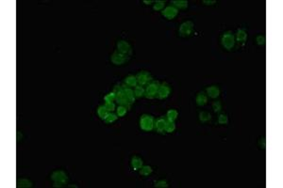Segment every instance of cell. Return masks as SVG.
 Returning <instances> with one entry per match:
<instances>
[{
  "label": "cell",
  "instance_id": "1",
  "mask_svg": "<svg viewBox=\"0 0 283 188\" xmlns=\"http://www.w3.org/2000/svg\"><path fill=\"white\" fill-rule=\"evenodd\" d=\"M113 92L115 94V101L117 102V104L119 105L126 106L128 108V110H129L131 108V104L129 103V101L128 100V98L126 96L123 87L120 85H116L113 88Z\"/></svg>",
  "mask_w": 283,
  "mask_h": 188
},
{
  "label": "cell",
  "instance_id": "2",
  "mask_svg": "<svg viewBox=\"0 0 283 188\" xmlns=\"http://www.w3.org/2000/svg\"><path fill=\"white\" fill-rule=\"evenodd\" d=\"M155 120L151 115H143L140 119V127L146 132H150L154 129Z\"/></svg>",
  "mask_w": 283,
  "mask_h": 188
},
{
  "label": "cell",
  "instance_id": "3",
  "mask_svg": "<svg viewBox=\"0 0 283 188\" xmlns=\"http://www.w3.org/2000/svg\"><path fill=\"white\" fill-rule=\"evenodd\" d=\"M51 180L55 182L54 187H62L65 185V183L68 181V177L66 173L62 170H57L54 171L51 175Z\"/></svg>",
  "mask_w": 283,
  "mask_h": 188
},
{
  "label": "cell",
  "instance_id": "4",
  "mask_svg": "<svg viewBox=\"0 0 283 188\" xmlns=\"http://www.w3.org/2000/svg\"><path fill=\"white\" fill-rule=\"evenodd\" d=\"M221 42H222V45L223 47L229 51L231 49H233V47L235 45V37H234V34L231 32V31H227L223 34L222 36V39H221Z\"/></svg>",
  "mask_w": 283,
  "mask_h": 188
},
{
  "label": "cell",
  "instance_id": "5",
  "mask_svg": "<svg viewBox=\"0 0 283 188\" xmlns=\"http://www.w3.org/2000/svg\"><path fill=\"white\" fill-rule=\"evenodd\" d=\"M159 82L156 81V80H152L150 83H148L146 85V93L145 96L147 99H153L157 96V93L159 88Z\"/></svg>",
  "mask_w": 283,
  "mask_h": 188
},
{
  "label": "cell",
  "instance_id": "6",
  "mask_svg": "<svg viewBox=\"0 0 283 188\" xmlns=\"http://www.w3.org/2000/svg\"><path fill=\"white\" fill-rule=\"evenodd\" d=\"M194 31V23L192 21H186L181 24L178 32L181 37H189Z\"/></svg>",
  "mask_w": 283,
  "mask_h": 188
},
{
  "label": "cell",
  "instance_id": "7",
  "mask_svg": "<svg viewBox=\"0 0 283 188\" xmlns=\"http://www.w3.org/2000/svg\"><path fill=\"white\" fill-rule=\"evenodd\" d=\"M110 60L111 62L114 64V65H123L125 64L126 62H128L129 60V56H127V55H124V54H121L118 51L114 52L111 57H110Z\"/></svg>",
  "mask_w": 283,
  "mask_h": 188
},
{
  "label": "cell",
  "instance_id": "8",
  "mask_svg": "<svg viewBox=\"0 0 283 188\" xmlns=\"http://www.w3.org/2000/svg\"><path fill=\"white\" fill-rule=\"evenodd\" d=\"M136 79H137V83L139 86L144 87L146 85H147L148 83H150L153 79L151 77V75H149L148 72H146V70H142L137 75H136Z\"/></svg>",
  "mask_w": 283,
  "mask_h": 188
},
{
  "label": "cell",
  "instance_id": "9",
  "mask_svg": "<svg viewBox=\"0 0 283 188\" xmlns=\"http://www.w3.org/2000/svg\"><path fill=\"white\" fill-rule=\"evenodd\" d=\"M171 93V88L167 83H162L161 85H159L158 93H157V98L159 100H163L166 99Z\"/></svg>",
  "mask_w": 283,
  "mask_h": 188
},
{
  "label": "cell",
  "instance_id": "10",
  "mask_svg": "<svg viewBox=\"0 0 283 188\" xmlns=\"http://www.w3.org/2000/svg\"><path fill=\"white\" fill-rule=\"evenodd\" d=\"M117 48H118V52L127 55V56H130L132 54V49L130 44L127 41H119L117 43Z\"/></svg>",
  "mask_w": 283,
  "mask_h": 188
},
{
  "label": "cell",
  "instance_id": "11",
  "mask_svg": "<svg viewBox=\"0 0 283 188\" xmlns=\"http://www.w3.org/2000/svg\"><path fill=\"white\" fill-rule=\"evenodd\" d=\"M177 13H178V10L174 6H168L161 11V14L168 20L174 19L177 15Z\"/></svg>",
  "mask_w": 283,
  "mask_h": 188
},
{
  "label": "cell",
  "instance_id": "12",
  "mask_svg": "<svg viewBox=\"0 0 283 188\" xmlns=\"http://www.w3.org/2000/svg\"><path fill=\"white\" fill-rule=\"evenodd\" d=\"M166 123H167L166 117L161 116V117L159 118V119H157V121L155 122L154 128H155V130H156L158 133L163 134L164 131H165V126H166Z\"/></svg>",
  "mask_w": 283,
  "mask_h": 188
},
{
  "label": "cell",
  "instance_id": "13",
  "mask_svg": "<svg viewBox=\"0 0 283 188\" xmlns=\"http://www.w3.org/2000/svg\"><path fill=\"white\" fill-rule=\"evenodd\" d=\"M236 40L239 42V44L245 45L246 40H247V33L245 28H239L236 33Z\"/></svg>",
  "mask_w": 283,
  "mask_h": 188
},
{
  "label": "cell",
  "instance_id": "14",
  "mask_svg": "<svg viewBox=\"0 0 283 188\" xmlns=\"http://www.w3.org/2000/svg\"><path fill=\"white\" fill-rule=\"evenodd\" d=\"M122 87H123V89H124V91H125V94H126V96H127L128 100L129 103L132 105V104L135 102V98H136L135 95H134V90H132V88H129V87H128L127 85H123Z\"/></svg>",
  "mask_w": 283,
  "mask_h": 188
},
{
  "label": "cell",
  "instance_id": "15",
  "mask_svg": "<svg viewBox=\"0 0 283 188\" xmlns=\"http://www.w3.org/2000/svg\"><path fill=\"white\" fill-rule=\"evenodd\" d=\"M207 94L210 98L216 99L220 94V89L217 86H210L207 88Z\"/></svg>",
  "mask_w": 283,
  "mask_h": 188
},
{
  "label": "cell",
  "instance_id": "16",
  "mask_svg": "<svg viewBox=\"0 0 283 188\" xmlns=\"http://www.w3.org/2000/svg\"><path fill=\"white\" fill-rule=\"evenodd\" d=\"M195 102L198 106H204L208 103V96L206 95V93L204 91H201L197 94L196 98H195Z\"/></svg>",
  "mask_w": 283,
  "mask_h": 188
},
{
  "label": "cell",
  "instance_id": "17",
  "mask_svg": "<svg viewBox=\"0 0 283 188\" xmlns=\"http://www.w3.org/2000/svg\"><path fill=\"white\" fill-rule=\"evenodd\" d=\"M143 164H144L143 160L138 156H133L131 158V167L134 170L140 169L142 167H143Z\"/></svg>",
  "mask_w": 283,
  "mask_h": 188
},
{
  "label": "cell",
  "instance_id": "18",
  "mask_svg": "<svg viewBox=\"0 0 283 188\" xmlns=\"http://www.w3.org/2000/svg\"><path fill=\"white\" fill-rule=\"evenodd\" d=\"M171 3L172 6H174L177 10H184L188 7V1H186V0H173Z\"/></svg>",
  "mask_w": 283,
  "mask_h": 188
},
{
  "label": "cell",
  "instance_id": "19",
  "mask_svg": "<svg viewBox=\"0 0 283 188\" xmlns=\"http://www.w3.org/2000/svg\"><path fill=\"white\" fill-rule=\"evenodd\" d=\"M124 83H125V85H127L129 88H135L138 85L136 76H134V75H128V76H127L125 78V80H124Z\"/></svg>",
  "mask_w": 283,
  "mask_h": 188
},
{
  "label": "cell",
  "instance_id": "20",
  "mask_svg": "<svg viewBox=\"0 0 283 188\" xmlns=\"http://www.w3.org/2000/svg\"><path fill=\"white\" fill-rule=\"evenodd\" d=\"M177 115H178V113L176 109H170L165 117H166L167 122H175L177 118Z\"/></svg>",
  "mask_w": 283,
  "mask_h": 188
},
{
  "label": "cell",
  "instance_id": "21",
  "mask_svg": "<svg viewBox=\"0 0 283 188\" xmlns=\"http://www.w3.org/2000/svg\"><path fill=\"white\" fill-rule=\"evenodd\" d=\"M145 93H146V88H145L144 87L137 85V86L134 88V95H135L136 98H141V97H143V96L145 95Z\"/></svg>",
  "mask_w": 283,
  "mask_h": 188
},
{
  "label": "cell",
  "instance_id": "22",
  "mask_svg": "<svg viewBox=\"0 0 283 188\" xmlns=\"http://www.w3.org/2000/svg\"><path fill=\"white\" fill-rule=\"evenodd\" d=\"M97 114H98V116H99V118L101 120H105L106 118L108 117V115L110 114V112L106 109V107H105V105H100L98 108H97Z\"/></svg>",
  "mask_w": 283,
  "mask_h": 188
},
{
  "label": "cell",
  "instance_id": "23",
  "mask_svg": "<svg viewBox=\"0 0 283 188\" xmlns=\"http://www.w3.org/2000/svg\"><path fill=\"white\" fill-rule=\"evenodd\" d=\"M199 120H200L201 122H208L209 121L211 120V115L209 112L201 111L199 113Z\"/></svg>",
  "mask_w": 283,
  "mask_h": 188
},
{
  "label": "cell",
  "instance_id": "24",
  "mask_svg": "<svg viewBox=\"0 0 283 188\" xmlns=\"http://www.w3.org/2000/svg\"><path fill=\"white\" fill-rule=\"evenodd\" d=\"M153 172V169L149 166H144L140 169V174L142 176H148Z\"/></svg>",
  "mask_w": 283,
  "mask_h": 188
},
{
  "label": "cell",
  "instance_id": "25",
  "mask_svg": "<svg viewBox=\"0 0 283 188\" xmlns=\"http://www.w3.org/2000/svg\"><path fill=\"white\" fill-rule=\"evenodd\" d=\"M117 119H118L117 114H114V113L110 112V113L108 115V117L104 120V122H105V123H107V124H110V123L114 122Z\"/></svg>",
  "mask_w": 283,
  "mask_h": 188
},
{
  "label": "cell",
  "instance_id": "26",
  "mask_svg": "<svg viewBox=\"0 0 283 188\" xmlns=\"http://www.w3.org/2000/svg\"><path fill=\"white\" fill-rule=\"evenodd\" d=\"M176 130V124H175V122H167L166 123V126H165V132L166 133H173L174 131Z\"/></svg>",
  "mask_w": 283,
  "mask_h": 188
},
{
  "label": "cell",
  "instance_id": "27",
  "mask_svg": "<svg viewBox=\"0 0 283 188\" xmlns=\"http://www.w3.org/2000/svg\"><path fill=\"white\" fill-rule=\"evenodd\" d=\"M127 111H128V108L126 106H123V105H119L116 108V112H117L118 117H124L127 114Z\"/></svg>",
  "mask_w": 283,
  "mask_h": 188
},
{
  "label": "cell",
  "instance_id": "28",
  "mask_svg": "<svg viewBox=\"0 0 283 188\" xmlns=\"http://www.w3.org/2000/svg\"><path fill=\"white\" fill-rule=\"evenodd\" d=\"M164 6H165V1H160V0H158V1H155L153 10L154 11H162Z\"/></svg>",
  "mask_w": 283,
  "mask_h": 188
},
{
  "label": "cell",
  "instance_id": "29",
  "mask_svg": "<svg viewBox=\"0 0 283 188\" xmlns=\"http://www.w3.org/2000/svg\"><path fill=\"white\" fill-rule=\"evenodd\" d=\"M19 186L20 187H23V188H29V187H31L32 186V182L27 179H22L20 182H19Z\"/></svg>",
  "mask_w": 283,
  "mask_h": 188
},
{
  "label": "cell",
  "instance_id": "30",
  "mask_svg": "<svg viewBox=\"0 0 283 188\" xmlns=\"http://www.w3.org/2000/svg\"><path fill=\"white\" fill-rule=\"evenodd\" d=\"M218 123L221 125L227 124L228 123V118L226 114H221L218 118Z\"/></svg>",
  "mask_w": 283,
  "mask_h": 188
},
{
  "label": "cell",
  "instance_id": "31",
  "mask_svg": "<svg viewBox=\"0 0 283 188\" xmlns=\"http://www.w3.org/2000/svg\"><path fill=\"white\" fill-rule=\"evenodd\" d=\"M212 109L215 113H219L222 110V104L220 101H215L213 104H212Z\"/></svg>",
  "mask_w": 283,
  "mask_h": 188
},
{
  "label": "cell",
  "instance_id": "32",
  "mask_svg": "<svg viewBox=\"0 0 283 188\" xmlns=\"http://www.w3.org/2000/svg\"><path fill=\"white\" fill-rule=\"evenodd\" d=\"M114 100H115V94H114L113 91L110 92V93H109V94H107V95H105V97H104L105 103H111Z\"/></svg>",
  "mask_w": 283,
  "mask_h": 188
},
{
  "label": "cell",
  "instance_id": "33",
  "mask_svg": "<svg viewBox=\"0 0 283 188\" xmlns=\"http://www.w3.org/2000/svg\"><path fill=\"white\" fill-rule=\"evenodd\" d=\"M155 187H158V188H166V187H168V183H167L166 181L160 180V181L155 182Z\"/></svg>",
  "mask_w": 283,
  "mask_h": 188
},
{
  "label": "cell",
  "instance_id": "34",
  "mask_svg": "<svg viewBox=\"0 0 283 188\" xmlns=\"http://www.w3.org/2000/svg\"><path fill=\"white\" fill-rule=\"evenodd\" d=\"M257 43L261 46H264L266 43V38L264 35H258L257 37Z\"/></svg>",
  "mask_w": 283,
  "mask_h": 188
},
{
  "label": "cell",
  "instance_id": "35",
  "mask_svg": "<svg viewBox=\"0 0 283 188\" xmlns=\"http://www.w3.org/2000/svg\"><path fill=\"white\" fill-rule=\"evenodd\" d=\"M105 107H106V109L110 113V112H113L114 110H115V105H114V103L113 102H111V103H105Z\"/></svg>",
  "mask_w": 283,
  "mask_h": 188
},
{
  "label": "cell",
  "instance_id": "36",
  "mask_svg": "<svg viewBox=\"0 0 283 188\" xmlns=\"http://www.w3.org/2000/svg\"><path fill=\"white\" fill-rule=\"evenodd\" d=\"M259 146H261V148L263 149V150L265 149V147H266V140H265L264 136L259 139Z\"/></svg>",
  "mask_w": 283,
  "mask_h": 188
},
{
  "label": "cell",
  "instance_id": "37",
  "mask_svg": "<svg viewBox=\"0 0 283 188\" xmlns=\"http://www.w3.org/2000/svg\"><path fill=\"white\" fill-rule=\"evenodd\" d=\"M203 3L207 6H210V5H214L216 1L215 0H203Z\"/></svg>",
  "mask_w": 283,
  "mask_h": 188
},
{
  "label": "cell",
  "instance_id": "38",
  "mask_svg": "<svg viewBox=\"0 0 283 188\" xmlns=\"http://www.w3.org/2000/svg\"><path fill=\"white\" fill-rule=\"evenodd\" d=\"M144 3L146 5H150V4L154 3V1H152V0H149V1H147V0H144Z\"/></svg>",
  "mask_w": 283,
  "mask_h": 188
},
{
  "label": "cell",
  "instance_id": "39",
  "mask_svg": "<svg viewBox=\"0 0 283 188\" xmlns=\"http://www.w3.org/2000/svg\"><path fill=\"white\" fill-rule=\"evenodd\" d=\"M68 187H75V188H77L78 185H68Z\"/></svg>",
  "mask_w": 283,
  "mask_h": 188
}]
</instances>
